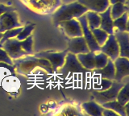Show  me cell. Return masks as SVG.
Listing matches in <instances>:
<instances>
[{"label":"cell","instance_id":"603a6c76","mask_svg":"<svg viewBox=\"0 0 129 116\" xmlns=\"http://www.w3.org/2000/svg\"><path fill=\"white\" fill-rule=\"evenodd\" d=\"M93 35L95 39L96 42L98 43V45L101 47L103 46L105 42L107 41V40L109 36V34L107 33L106 31H103V29H101L100 27H98V28L93 29L91 30Z\"/></svg>","mask_w":129,"mask_h":116},{"label":"cell","instance_id":"484cf974","mask_svg":"<svg viewBox=\"0 0 129 116\" xmlns=\"http://www.w3.org/2000/svg\"><path fill=\"white\" fill-rule=\"evenodd\" d=\"M34 27H35L34 24H30V25H27L26 27H23L21 31L16 35L15 38L19 40V41H23V40L27 38L29 35H31V31H33Z\"/></svg>","mask_w":129,"mask_h":116},{"label":"cell","instance_id":"2e32d148","mask_svg":"<svg viewBox=\"0 0 129 116\" xmlns=\"http://www.w3.org/2000/svg\"><path fill=\"white\" fill-rule=\"evenodd\" d=\"M94 52H89L87 53H79L76 57L85 69L93 70L94 69Z\"/></svg>","mask_w":129,"mask_h":116},{"label":"cell","instance_id":"9c48e42d","mask_svg":"<svg viewBox=\"0 0 129 116\" xmlns=\"http://www.w3.org/2000/svg\"><path fill=\"white\" fill-rule=\"evenodd\" d=\"M60 27H62L64 33L69 37H77L82 35V29L79 21L77 19H72L70 20H66L59 23Z\"/></svg>","mask_w":129,"mask_h":116},{"label":"cell","instance_id":"d4e9b609","mask_svg":"<svg viewBox=\"0 0 129 116\" xmlns=\"http://www.w3.org/2000/svg\"><path fill=\"white\" fill-rule=\"evenodd\" d=\"M22 29H23V27H15V28H13V29L5 31L4 32H3L2 39L0 40V46H1L3 44L7 41V40L10 39V38L15 37L16 35L21 31Z\"/></svg>","mask_w":129,"mask_h":116},{"label":"cell","instance_id":"5bb4252c","mask_svg":"<svg viewBox=\"0 0 129 116\" xmlns=\"http://www.w3.org/2000/svg\"><path fill=\"white\" fill-rule=\"evenodd\" d=\"M100 15L101 22L99 27L106 31L109 35L114 34V25H113V19L111 15V5L105 10L103 12L99 13Z\"/></svg>","mask_w":129,"mask_h":116},{"label":"cell","instance_id":"52a82bcc","mask_svg":"<svg viewBox=\"0 0 129 116\" xmlns=\"http://www.w3.org/2000/svg\"><path fill=\"white\" fill-rule=\"evenodd\" d=\"M22 27L19 22L18 15L15 11H6L0 15V32Z\"/></svg>","mask_w":129,"mask_h":116},{"label":"cell","instance_id":"7c38bea8","mask_svg":"<svg viewBox=\"0 0 129 116\" xmlns=\"http://www.w3.org/2000/svg\"><path fill=\"white\" fill-rule=\"evenodd\" d=\"M114 35L119 47V57H129V32L125 31L115 30Z\"/></svg>","mask_w":129,"mask_h":116},{"label":"cell","instance_id":"83f0119b","mask_svg":"<svg viewBox=\"0 0 129 116\" xmlns=\"http://www.w3.org/2000/svg\"><path fill=\"white\" fill-rule=\"evenodd\" d=\"M0 62H4L7 63V65H13V61H12V59L7 55L6 51L1 46H0Z\"/></svg>","mask_w":129,"mask_h":116},{"label":"cell","instance_id":"f546056e","mask_svg":"<svg viewBox=\"0 0 129 116\" xmlns=\"http://www.w3.org/2000/svg\"><path fill=\"white\" fill-rule=\"evenodd\" d=\"M102 115H104V116H119L114 110H110V109H107V108H104V110L102 113Z\"/></svg>","mask_w":129,"mask_h":116},{"label":"cell","instance_id":"9a60e30c","mask_svg":"<svg viewBox=\"0 0 129 116\" xmlns=\"http://www.w3.org/2000/svg\"><path fill=\"white\" fill-rule=\"evenodd\" d=\"M93 73L95 75L99 76L100 78H107L113 81L115 79V73L114 61H112L109 58L106 65L103 68H102V69H93Z\"/></svg>","mask_w":129,"mask_h":116},{"label":"cell","instance_id":"d6a6232c","mask_svg":"<svg viewBox=\"0 0 129 116\" xmlns=\"http://www.w3.org/2000/svg\"><path fill=\"white\" fill-rule=\"evenodd\" d=\"M2 36H3V33H2V32H0V40L2 39Z\"/></svg>","mask_w":129,"mask_h":116},{"label":"cell","instance_id":"4316f807","mask_svg":"<svg viewBox=\"0 0 129 116\" xmlns=\"http://www.w3.org/2000/svg\"><path fill=\"white\" fill-rule=\"evenodd\" d=\"M111 80H109L107 78H100V81L98 84V86H95V90L99 91H102L107 90L108 88H110L112 85Z\"/></svg>","mask_w":129,"mask_h":116},{"label":"cell","instance_id":"ffe728a7","mask_svg":"<svg viewBox=\"0 0 129 116\" xmlns=\"http://www.w3.org/2000/svg\"><path fill=\"white\" fill-rule=\"evenodd\" d=\"M101 105H102V106L104 108L114 110L119 116H127L126 112H125V110H124V106L121 105L117 100H113V101L107 102L105 103L101 104Z\"/></svg>","mask_w":129,"mask_h":116},{"label":"cell","instance_id":"ac0fdd59","mask_svg":"<svg viewBox=\"0 0 129 116\" xmlns=\"http://www.w3.org/2000/svg\"><path fill=\"white\" fill-rule=\"evenodd\" d=\"M86 22L88 27L90 30L98 28L100 26V15L99 13L92 11H87L86 12Z\"/></svg>","mask_w":129,"mask_h":116},{"label":"cell","instance_id":"3957f363","mask_svg":"<svg viewBox=\"0 0 129 116\" xmlns=\"http://www.w3.org/2000/svg\"><path fill=\"white\" fill-rule=\"evenodd\" d=\"M90 71L85 69V68L81 65V63L78 61L76 55L74 53H69L66 57L64 65L59 68L56 70V73L59 74L62 78H64L66 77H69L70 75L74 76V75H86L90 73Z\"/></svg>","mask_w":129,"mask_h":116},{"label":"cell","instance_id":"7402d4cb","mask_svg":"<svg viewBox=\"0 0 129 116\" xmlns=\"http://www.w3.org/2000/svg\"><path fill=\"white\" fill-rule=\"evenodd\" d=\"M116 100L123 106L129 102V82L125 83L124 86L119 90Z\"/></svg>","mask_w":129,"mask_h":116},{"label":"cell","instance_id":"f1b7e54d","mask_svg":"<svg viewBox=\"0 0 129 116\" xmlns=\"http://www.w3.org/2000/svg\"><path fill=\"white\" fill-rule=\"evenodd\" d=\"M61 114H64V115H77V114H80L76 110V109H74V107L69 106V107L66 108V109H64Z\"/></svg>","mask_w":129,"mask_h":116},{"label":"cell","instance_id":"8fae6325","mask_svg":"<svg viewBox=\"0 0 129 116\" xmlns=\"http://www.w3.org/2000/svg\"><path fill=\"white\" fill-rule=\"evenodd\" d=\"M67 49L69 53H74L75 55L79 53H87L90 52L86 41V39L83 37V35L70 38V40L69 41Z\"/></svg>","mask_w":129,"mask_h":116},{"label":"cell","instance_id":"4fadbf2b","mask_svg":"<svg viewBox=\"0 0 129 116\" xmlns=\"http://www.w3.org/2000/svg\"><path fill=\"white\" fill-rule=\"evenodd\" d=\"M78 2L86 7L88 11H95L97 13L103 12L110 6L109 0H78Z\"/></svg>","mask_w":129,"mask_h":116},{"label":"cell","instance_id":"ba28073f","mask_svg":"<svg viewBox=\"0 0 129 116\" xmlns=\"http://www.w3.org/2000/svg\"><path fill=\"white\" fill-rule=\"evenodd\" d=\"M100 51L106 54L112 61L119 57V47L114 34L109 35L107 41L101 46Z\"/></svg>","mask_w":129,"mask_h":116},{"label":"cell","instance_id":"7a4b0ae2","mask_svg":"<svg viewBox=\"0 0 129 116\" xmlns=\"http://www.w3.org/2000/svg\"><path fill=\"white\" fill-rule=\"evenodd\" d=\"M87 11L88 9L86 7L78 2L72 3L60 7L52 15V19L55 24L58 25L59 23L62 21L70 20L72 19H78L81 15H84Z\"/></svg>","mask_w":129,"mask_h":116},{"label":"cell","instance_id":"44dd1931","mask_svg":"<svg viewBox=\"0 0 129 116\" xmlns=\"http://www.w3.org/2000/svg\"><path fill=\"white\" fill-rule=\"evenodd\" d=\"M128 11V7L122 3H116L115 4L111 5V15L112 19L119 18L123 14Z\"/></svg>","mask_w":129,"mask_h":116},{"label":"cell","instance_id":"e0dca14e","mask_svg":"<svg viewBox=\"0 0 129 116\" xmlns=\"http://www.w3.org/2000/svg\"><path fill=\"white\" fill-rule=\"evenodd\" d=\"M82 107L86 112V114L92 116H102V113L104 110V107H103L102 105L94 101L82 103Z\"/></svg>","mask_w":129,"mask_h":116},{"label":"cell","instance_id":"30bf717a","mask_svg":"<svg viewBox=\"0 0 129 116\" xmlns=\"http://www.w3.org/2000/svg\"><path fill=\"white\" fill-rule=\"evenodd\" d=\"M115 65V81L121 82L129 75V61L128 58L119 57L114 61Z\"/></svg>","mask_w":129,"mask_h":116},{"label":"cell","instance_id":"8992f818","mask_svg":"<svg viewBox=\"0 0 129 116\" xmlns=\"http://www.w3.org/2000/svg\"><path fill=\"white\" fill-rule=\"evenodd\" d=\"M78 20L79 21L81 26H82V35L83 37L86 39V41L87 43V45L89 47V49L90 52H99L100 51V46L98 45V43L96 42L95 39L93 35V33L91 30L88 27L87 22H86V13L84 15H81L80 17H78Z\"/></svg>","mask_w":129,"mask_h":116},{"label":"cell","instance_id":"5b68a950","mask_svg":"<svg viewBox=\"0 0 129 116\" xmlns=\"http://www.w3.org/2000/svg\"><path fill=\"white\" fill-rule=\"evenodd\" d=\"M68 49H66L60 53H50V52H40L39 53L35 54L36 58L45 59L50 63L53 72H56L59 68L61 67L64 63L66 57L68 53Z\"/></svg>","mask_w":129,"mask_h":116},{"label":"cell","instance_id":"6da1fadb","mask_svg":"<svg viewBox=\"0 0 129 116\" xmlns=\"http://www.w3.org/2000/svg\"><path fill=\"white\" fill-rule=\"evenodd\" d=\"M32 45L33 38L31 35H29L23 41H19L15 37L10 38L7 40L1 47L12 60H16L33 53Z\"/></svg>","mask_w":129,"mask_h":116},{"label":"cell","instance_id":"cb8c5ba5","mask_svg":"<svg viewBox=\"0 0 129 116\" xmlns=\"http://www.w3.org/2000/svg\"><path fill=\"white\" fill-rule=\"evenodd\" d=\"M109 57L103 52H95L94 54V69H102L107 64Z\"/></svg>","mask_w":129,"mask_h":116},{"label":"cell","instance_id":"277c9868","mask_svg":"<svg viewBox=\"0 0 129 116\" xmlns=\"http://www.w3.org/2000/svg\"><path fill=\"white\" fill-rule=\"evenodd\" d=\"M124 86V83L123 81L117 82L113 80L112 85L110 88H108L107 90L99 91V90H93L92 95L97 103L103 104L107 102L113 101V100H116L117 94H118L119 90Z\"/></svg>","mask_w":129,"mask_h":116},{"label":"cell","instance_id":"1f68e13d","mask_svg":"<svg viewBox=\"0 0 129 116\" xmlns=\"http://www.w3.org/2000/svg\"><path fill=\"white\" fill-rule=\"evenodd\" d=\"M109 2H110V5H113L116 3H122L125 4L127 2V0H109Z\"/></svg>","mask_w":129,"mask_h":116},{"label":"cell","instance_id":"d6986e66","mask_svg":"<svg viewBox=\"0 0 129 116\" xmlns=\"http://www.w3.org/2000/svg\"><path fill=\"white\" fill-rule=\"evenodd\" d=\"M114 27L119 31H129L128 29V11L123 14L121 16L113 20Z\"/></svg>","mask_w":129,"mask_h":116},{"label":"cell","instance_id":"4dcf8cb0","mask_svg":"<svg viewBox=\"0 0 129 116\" xmlns=\"http://www.w3.org/2000/svg\"><path fill=\"white\" fill-rule=\"evenodd\" d=\"M15 11V8L12 7H7L3 4H0V15L3 13L6 12V11Z\"/></svg>","mask_w":129,"mask_h":116}]
</instances>
